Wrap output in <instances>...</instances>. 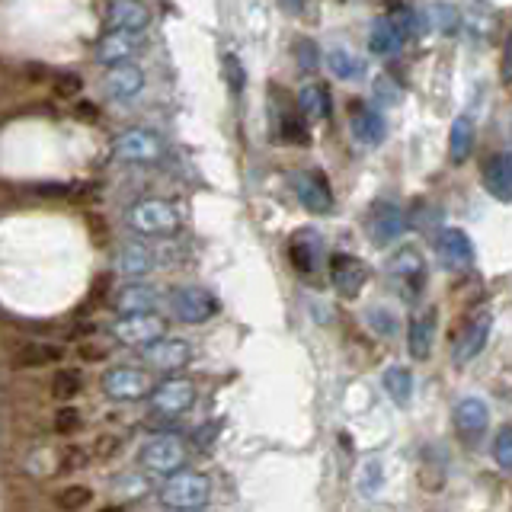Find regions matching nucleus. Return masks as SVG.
I'll return each instance as SVG.
<instances>
[{
	"mask_svg": "<svg viewBox=\"0 0 512 512\" xmlns=\"http://www.w3.org/2000/svg\"><path fill=\"white\" fill-rule=\"evenodd\" d=\"M148 23V7L138 4V0H112L109 4V26L116 32H141Z\"/></svg>",
	"mask_w": 512,
	"mask_h": 512,
	"instance_id": "4be33fe9",
	"label": "nucleus"
},
{
	"mask_svg": "<svg viewBox=\"0 0 512 512\" xmlns=\"http://www.w3.org/2000/svg\"><path fill=\"white\" fill-rule=\"evenodd\" d=\"M381 384H384V391H388V397L394 400L397 407L410 404V397H413V375H410V368L391 365L388 372L381 375Z\"/></svg>",
	"mask_w": 512,
	"mask_h": 512,
	"instance_id": "c85d7f7f",
	"label": "nucleus"
},
{
	"mask_svg": "<svg viewBox=\"0 0 512 512\" xmlns=\"http://www.w3.org/2000/svg\"><path fill=\"white\" fill-rule=\"evenodd\" d=\"M170 308L176 320H183V324H205V320H212L218 314V298L208 292V288L180 285V288H173Z\"/></svg>",
	"mask_w": 512,
	"mask_h": 512,
	"instance_id": "39448f33",
	"label": "nucleus"
},
{
	"mask_svg": "<svg viewBox=\"0 0 512 512\" xmlns=\"http://www.w3.org/2000/svg\"><path fill=\"white\" fill-rule=\"evenodd\" d=\"M436 250L448 269H468L474 263V244L461 228H442L436 234Z\"/></svg>",
	"mask_w": 512,
	"mask_h": 512,
	"instance_id": "dca6fc26",
	"label": "nucleus"
},
{
	"mask_svg": "<svg viewBox=\"0 0 512 512\" xmlns=\"http://www.w3.org/2000/svg\"><path fill=\"white\" fill-rule=\"evenodd\" d=\"M327 64L340 80H362L368 74L365 58H359L356 52H349V48H333V52L327 55Z\"/></svg>",
	"mask_w": 512,
	"mask_h": 512,
	"instance_id": "7c9ffc66",
	"label": "nucleus"
},
{
	"mask_svg": "<svg viewBox=\"0 0 512 512\" xmlns=\"http://www.w3.org/2000/svg\"><path fill=\"white\" fill-rule=\"evenodd\" d=\"M349 128H352V138L365 144V148H378L384 135H388V122H384V116L375 106H368L362 100L349 106Z\"/></svg>",
	"mask_w": 512,
	"mask_h": 512,
	"instance_id": "4468645a",
	"label": "nucleus"
},
{
	"mask_svg": "<svg viewBox=\"0 0 512 512\" xmlns=\"http://www.w3.org/2000/svg\"><path fill=\"white\" fill-rule=\"evenodd\" d=\"M493 458H496V464H500L503 471H509V474H512V423H509V426H503L500 432H496Z\"/></svg>",
	"mask_w": 512,
	"mask_h": 512,
	"instance_id": "f704fd0d",
	"label": "nucleus"
},
{
	"mask_svg": "<svg viewBox=\"0 0 512 512\" xmlns=\"http://www.w3.org/2000/svg\"><path fill=\"white\" fill-rule=\"evenodd\" d=\"M112 336L125 346H151L167 336V320L157 314H128L112 327Z\"/></svg>",
	"mask_w": 512,
	"mask_h": 512,
	"instance_id": "0eeeda50",
	"label": "nucleus"
},
{
	"mask_svg": "<svg viewBox=\"0 0 512 512\" xmlns=\"http://www.w3.org/2000/svg\"><path fill=\"white\" fill-rule=\"evenodd\" d=\"M490 330H493V311H490V304H480V308H474L468 314V320H464V327H461L458 340L452 346V359L458 365L477 359L490 340Z\"/></svg>",
	"mask_w": 512,
	"mask_h": 512,
	"instance_id": "20e7f679",
	"label": "nucleus"
},
{
	"mask_svg": "<svg viewBox=\"0 0 512 512\" xmlns=\"http://www.w3.org/2000/svg\"><path fill=\"white\" fill-rule=\"evenodd\" d=\"M298 112L308 119H327L330 116V90L324 84H308L298 93Z\"/></svg>",
	"mask_w": 512,
	"mask_h": 512,
	"instance_id": "c756f323",
	"label": "nucleus"
},
{
	"mask_svg": "<svg viewBox=\"0 0 512 512\" xmlns=\"http://www.w3.org/2000/svg\"><path fill=\"white\" fill-rule=\"evenodd\" d=\"M90 490L87 487H64L61 493H58V506L64 509V512H77V509H84L87 503H90Z\"/></svg>",
	"mask_w": 512,
	"mask_h": 512,
	"instance_id": "c9c22d12",
	"label": "nucleus"
},
{
	"mask_svg": "<svg viewBox=\"0 0 512 512\" xmlns=\"http://www.w3.org/2000/svg\"><path fill=\"white\" fill-rule=\"evenodd\" d=\"M375 96H378V103L394 106V103H400V96H404V90H400V87L394 84V77L381 74V77L375 80Z\"/></svg>",
	"mask_w": 512,
	"mask_h": 512,
	"instance_id": "e433bc0d",
	"label": "nucleus"
},
{
	"mask_svg": "<svg viewBox=\"0 0 512 512\" xmlns=\"http://www.w3.org/2000/svg\"><path fill=\"white\" fill-rule=\"evenodd\" d=\"M474 141H477V125L471 116H458L452 122V132H448V157L452 164H464L474 151Z\"/></svg>",
	"mask_w": 512,
	"mask_h": 512,
	"instance_id": "b1692460",
	"label": "nucleus"
},
{
	"mask_svg": "<svg viewBox=\"0 0 512 512\" xmlns=\"http://www.w3.org/2000/svg\"><path fill=\"white\" fill-rule=\"evenodd\" d=\"M404 228H407V218H404V208L397 202L381 199L372 205V212H368V234H372L375 247L394 244V240L404 234Z\"/></svg>",
	"mask_w": 512,
	"mask_h": 512,
	"instance_id": "6e6552de",
	"label": "nucleus"
},
{
	"mask_svg": "<svg viewBox=\"0 0 512 512\" xmlns=\"http://www.w3.org/2000/svg\"><path fill=\"white\" fill-rule=\"evenodd\" d=\"M404 42H407V32L394 26L388 16L375 20L372 32H368V52H375V55H397L400 48H404Z\"/></svg>",
	"mask_w": 512,
	"mask_h": 512,
	"instance_id": "5701e85b",
	"label": "nucleus"
},
{
	"mask_svg": "<svg viewBox=\"0 0 512 512\" xmlns=\"http://www.w3.org/2000/svg\"><path fill=\"white\" fill-rule=\"evenodd\" d=\"M208 500H212V480L205 474L180 471V474H170L167 484L160 487V503L173 512H196L208 506Z\"/></svg>",
	"mask_w": 512,
	"mask_h": 512,
	"instance_id": "f257e3e1",
	"label": "nucleus"
},
{
	"mask_svg": "<svg viewBox=\"0 0 512 512\" xmlns=\"http://www.w3.org/2000/svg\"><path fill=\"white\" fill-rule=\"evenodd\" d=\"M295 196L298 202L308 208L311 215H330L333 212V189L327 183V176L320 170H304V173H295Z\"/></svg>",
	"mask_w": 512,
	"mask_h": 512,
	"instance_id": "9d476101",
	"label": "nucleus"
},
{
	"mask_svg": "<svg viewBox=\"0 0 512 512\" xmlns=\"http://www.w3.org/2000/svg\"><path fill=\"white\" fill-rule=\"evenodd\" d=\"M100 512H125L122 506H106V509H100Z\"/></svg>",
	"mask_w": 512,
	"mask_h": 512,
	"instance_id": "09e8293b",
	"label": "nucleus"
},
{
	"mask_svg": "<svg viewBox=\"0 0 512 512\" xmlns=\"http://www.w3.org/2000/svg\"><path fill=\"white\" fill-rule=\"evenodd\" d=\"M80 90H84V80H80V74L55 77V96H58V100H74V96H80Z\"/></svg>",
	"mask_w": 512,
	"mask_h": 512,
	"instance_id": "58836bf2",
	"label": "nucleus"
},
{
	"mask_svg": "<svg viewBox=\"0 0 512 512\" xmlns=\"http://www.w3.org/2000/svg\"><path fill=\"white\" fill-rule=\"evenodd\" d=\"M80 359L100 362V359H106V349H103V346H96V343H84V346H80Z\"/></svg>",
	"mask_w": 512,
	"mask_h": 512,
	"instance_id": "c03bdc74",
	"label": "nucleus"
},
{
	"mask_svg": "<svg viewBox=\"0 0 512 512\" xmlns=\"http://www.w3.org/2000/svg\"><path fill=\"white\" fill-rule=\"evenodd\" d=\"M141 464L151 474H180L186 464V445L176 436H154L141 448Z\"/></svg>",
	"mask_w": 512,
	"mask_h": 512,
	"instance_id": "423d86ee",
	"label": "nucleus"
},
{
	"mask_svg": "<svg viewBox=\"0 0 512 512\" xmlns=\"http://www.w3.org/2000/svg\"><path fill=\"white\" fill-rule=\"evenodd\" d=\"M180 208L167 199H141L128 212V224L144 237H167L180 231Z\"/></svg>",
	"mask_w": 512,
	"mask_h": 512,
	"instance_id": "f03ea898",
	"label": "nucleus"
},
{
	"mask_svg": "<svg viewBox=\"0 0 512 512\" xmlns=\"http://www.w3.org/2000/svg\"><path fill=\"white\" fill-rule=\"evenodd\" d=\"M135 36L132 32H109L106 39H100V45H96V61H103V64H125L128 58L135 55Z\"/></svg>",
	"mask_w": 512,
	"mask_h": 512,
	"instance_id": "393cba45",
	"label": "nucleus"
},
{
	"mask_svg": "<svg viewBox=\"0 0 512 512\" xmlns=\"http://www.w3.org/2000/svg\"><path fill=\"white\" fill-rule=\"evenodd\" d=\"M388 272H391V279L397 282L400 288V298L404 301H416L423 295V288H426V260H423V253L416 250V247H400L394 256H391V263H388Z\"/></svg>",
	"mask_w": 512,
	"mask_h": 512,
	"instance_id": "7ed1b4c3",
	"label": "nucleus"
},
{
	"mask_svg": "<svg viewBox=\"0 0 512 512\" xmlns=\"http://www.w3.org/2000/svg\"><path fill=\"white\" fill-rule=\"evenodd\" d=\"M157 301H160L157 288L141 285V282L138 285H125L122 292H119V298H116L122 314H154Z\"/></svg>",
	"mask_w": 512,
	"mask_h": 512,
	"instance_id": "a878e982",
	"label": "nucleus"
},
{
	"mask_svg": "<svg viewBox=\"0 0 512 512\" xmlns=\"http://www.w3.org/2000/svg\"><path fill=\"white\" fill-rule=\"evenodd\" d=\"M64 356L61 346L52 343H39V340H29L20 349L13 352V362L20 368H42V365H55Z\"/></svg>",
	"mask_w": 512,
	"mask_h": 512,
	"instance_id": "bb28decb",
	"label": "nucleus"
},
{
	"mask_svg": "<svg viewBox=\"0 0 512 512\" xmlns=\"http://www.w3.org/2000/svg\"><path fill=\"white\" fill-rule=\"evenodd\" d=\"M320 256H324V244H320L317 231L304 228V231H298L292 240H288V260H292V266L301 272V276H311V272H317Z\"/></svg>",
	"mask_w": 512,
	"mask_h": 512,
	"instance_id": "a211bd4d",
	"label": "nucleus"
},
{
	"mask_svg": "<svg viewBox=\"0 0 512 512\" xmlns=\"http://www.w3.org/2000/svg\"><path fill=\"white\" fill-rule=\"evenodd\" d=\"M295 58L301 64V71H317V64H320V52H317V45L311 39H298L295 42Z\"/></svg>",
	"mask_w": 512,
	"mask_h": 512,
	"instance_id": "4c0bfd02",
	"label": "nucleus"
},
{
	"mask_svg": "<svg viewBox=\"0 0 512 512\" xmlns=\"http://www.w3.org/2000/svg\"><path fill=\"white\" fill-rule=\"evenodd\" d=\"M144 87V74L135 64H112L106 71V93L112 100H132Z\"/></svg>",
	"mask_w": 512,
	"mask_h": 512,
	"instance_id": "412c9836",
	"label": "nucleus"
},
{
	"mask_svg": "<svg viewBox=\"0 0 512 512\" xmlns=\"http://www.w3.org/2000/svg\"><path fill=\"white\" fill-rule=\"evenodd\" d=\"M487 423H490V410H487L484 400H480V397H464V400H458V407H455V426L461 432V439H468V442L484 439Z\"/></svg>",
	"mask_w": 512,
	"mask_h": 512,
	"instance_id": "f3484780",
	"label": "nucleus"
},
{
	"mask_svg": "<svg viewBox=\"0 0 512 512\" xmlns=\"http://www.w3.org/2000/svg\"><path fill=\"white\" fill-rule=\"evenodd\" d=\"M378 484H381V464H378V461H368V464H365V477H362V490H365V496H375Z\"/></svg>",
	"mask_w": 512,
	"mask_h": 512,
	"instance_id": "37998d69",
	"label": "nucleus"
},
{
	"mask_svg": "<svg viewBox=\"0 0 512 512\" xmlns=\"http://www.w3.org/2000/svg\"><path fill=\"white\" fill-rule=\"evenodd\" d=\"M80 429V413L74 407H64L55 413V432L58 436H71V432Z\"/></svg>",
	"mask_w": 512,
	"mask_h": 512,
	"instance_id": "79ce46f5",
	"label": "nucleus"
},
{
	"mask_svg": "<svg viewBox=\"0 0 512 512\" xmlns=\"http://www.w3.org/2000/svg\"><path fill=\"white\" fill-rule=\"evenodd\" d=\"M154 269V253L144 244H125L119 250V272L128 279H141Z\"/></svg>",
	"mask_w": 512,
	"mask_h": 512,
	"instance_id": "cd10ccee",
	"label": "nucleus"
},
{
	"mask_svg": "<svg viewBox=\"0 0 512 512\" xmlns=\"http://www.w3.org/2000/svg\"><path fill=\"white\" fill-rule=\"evenodd\" d=\"M221 68H224V77H228V87H231L234 93L244 90V64H240L231 52L221 58Z\"/></svg>",
	"mask_w": 512,
	"mask_h": 512,
	"instance_id": "ea45409f",
	"label": "nucleus"
},
{
	"mask_svg": "<svg viewBox=\"0 0 512 512\" xmlns=\"http://www.w3.org/2000/svg\"><path fill=\"white\" fill-rule=\"evenodd\" d=\"M432 340H436V311L426 308L410 320V330H407V349L416 362L429 359L432 352Z\"/></svg>",
	"mask_w": 512,
	"mask_h": 512,
	"instance_id": "aec40b11",
	"label": "nucleus"
},
{
	"mask_svg": "<svg viewBox=\"0 0 512 512\" xmlns=\"http://www.w3.org/2000/svg\"><path fill=\"white\" fill-rule=\"evenodd\" d=\"M77 119H87V122H96L100 119V106H93V103H77Z\"/></svg>",
	"mask_w": 512,
	"mask_h": 512,
	"instance_id": "49530a36",
	"label": "nucleus"
},
{
	"mask_svg": "<svg viewBox=\"0 0 512 512\" xmlns=\"http://www.w3.org/2000/svg\"><path fill=\"white\" fill-rule=\"evenodd\" d=\"M116 157L128 164H154L164 157V144L148 128H128L116 138Z\"/></svg>",
	"mask_w": 512,
	"mask_h": 512,
	"instance_id": "1a4fd4ad",
	"label": "nucleus"
},
{
	"mask_svg": "<svg viewBox=\"0 0 512 512\" xmlns=\"http://www.w3.org/2000/svg\"><path fill=\"white\" fill-rule=\"evenodd\" d=\"M368 324H372L381 336H394L397 333V317L384 308H372L368 311Z\"/></svg>",
	"mask_w": 512,
	"mask_h": 512,
	"instance_id": "a19ab883",
	"label": "nucleus"
},
{
	"mask_svg": "<svg viewBox=\"0 0 512 512\" xmlns=\"http://www.w3.org/2000/svg\"><path fill=\"white\" fill-rule=\"evenodd\" d=\"M189 359H192V346L186 340H176V336H160L157 343L144 346V362L164 368V372H176V368L189 365Z\"/></svg>",
	"mask_w": 512,
	"mask_h": 512,
	"instance_id": "2eb2a0df",
	"label": "nucleus"
},
{
	"mask_svg": "<svg viewBox=\"0 0 512 512\" xmlns=\"http://www.w3.org/2000/svg\"><path fill=\"white\" fill-rule=\"evenodd\" d=\"M500 74H503L506 84H512V36H509V42H506V48H503V64H500Z\"/></svg>",
	"mask_w": 512,
	"mask_h": 512,
	"instance_id": "a18cd8bd",
	"label": "nucleus"
},
{
	"mask_svg": "<svg viewBox=\"0 0 512 512\" xmlns=\"http://www.w3.org/2000/svg\"><path fill=\"white\" fill-rule=\"evenodd\" d=\"M279 138L288 144H308V128H304L301 116L295 112H285L282 122H279Z\"/></svg>",
	"mask_w": 512,
	"mask_h": 512,
	"instance_id": "72a5a7b5",
	"label": "nucleus"
},
{
	"mask_svg": "<svg viewBox=\"0 0 512 512\" xmlns=\"http://www.w3.org/2000/svg\"><path fill=\"white\" fill-rule=\"evenodd\" d=\"M80 388H84V378H80L77 368H58L55 378H52V394L58 400H71L80 394Z\"/></svg>",
	"mask_w": 512,
	"mask_h": 512,
	"instance_id": "473e14b6",
	"label": "nucleus"
},
{
	"mask_svg": "<svg viewBox=\"0 0 512 512\" xmlns=\"http://www.w3.org/2000/svg\"><path fill=\"white\" fill-rule=\"evenodd\" d=\"M282 10H288V13H301V10H304V0H282Z\"/></svg>",
	"mask_w": 512,
	"mask_h": 512,
	"instance_id": "de8ad7c7",
	"label": "nucleus"
},
{
	"mask_svg": "<svg viewBox=\"0 0 512 512\" xmlns=\"http://www.w3.org/2000/svg\"><path fill=\"white\" fill-rule=\"evenodd\" d=\"M484 189L496 202H512V157L493 154L484 164Z\"/></svg>",
	"mask_w": 512,
	"mask_h": 512,
	"instance_id": "6ab92c4d",
	"label": "nucleus"
},
{
	"mask_svg": "<svg viewBox=\"0 0 512 512\" xmlns=\"http://www.w3.org/2000/svg\"><path fill=\"white\" fill-rule=\"evenodd\" d=\"M192 404H196V384H192L189 378H167V381H160L157 388L151 391V407L157 413L180 416Z\"/></svg>",
	"mask_w": 512,
	"mask_h": 512,
	"instance_id": "ddd939ff",
	"label": "nucleus"
},
{
	"mask_svg": "<svg viewBox=\"0 0 512 512\" xmlns=\"http://www.w3.org/2000/svg\"><path fill=\"white\" fill-rule=\"evenodd\" d=\"M330 282L343 298H359L368 282V266L352 253H333L330 256Z\"/></svg>",
	"mask_w": 512,
	"mask_h": 512,
	"instance_id": "f8f14e48",
	"label": "nucleus"
},
{
	"mask_svg": "<svg viewBox=\"0 0 512 512\" xmlns=\"http://www.w3.org/2000/svg\"><path fill=\"white\" fill-rule=\"evenodd\" d=\"M426 23L436 32H442V36H455L461 29V10L455 4H432L426 10Z\"/></svg>",
	"mask_w": 512,
	"mask_h": 512,
	"instance_id": "2f4dec72",
	"label": "nucleus"
},
{
	"mask_svg": "<svg viewBox=\"0 0 512 512\" xmlns=\"http://www.w3.org/2000/svg\"><path fill=\"white\" fill-rule=\"evenodd\" d=\"M103 391L109 400H119V404H135L144 400L151 391L148 375L138 372V368H109L103 378Z\"/></svg>",
	"mask_w": 512,
	"mask_h": 512,
	"instance_id": "9b49d317",
	"label": "nucleus"
}]
</instances>
